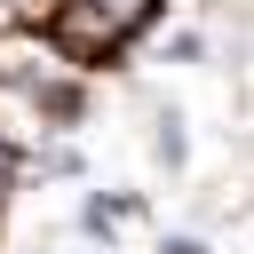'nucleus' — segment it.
<instances>
[{"label":"nucleus","mask_w":254,"mask_h":254,"mask_svg":"<svg viewBox=\"0 0 254 254\" xmlns=\"http://www.w3.org/2000/svg\"><path fill=\"white\" fill-rule=\"evenodd\" d=\"M8 183H16V151L0 143V198H8Z\"/></svg>","instance_id":"nucleus-1"}]
</instances>
